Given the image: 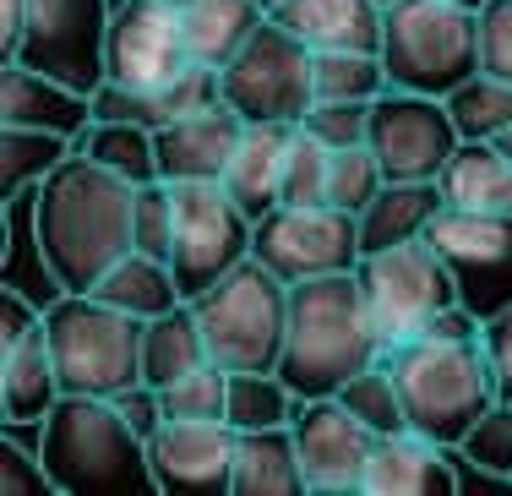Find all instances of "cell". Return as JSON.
<instances>
[{
  "mask_svg": "<svg viewBox=\"0 0 512 496\" xmlns=\"http://www.w3.org/2000/svg\"><path fill=\"white\" fill-rule=\"evenodd\" d=\"M137 186L115 169L71 153L33 186V246L55 289L93 295V284L131 251Z\"/></svg>",
  "mask_w": 512,
  "mask_h": 496,
  "instance_id": "cell-1",
  "label": "cell"
},
{
  "mask_svg": "<svg viewBox=\"0 0 512 496\" xmlns=\"http://www.w3.org/2000/svg\"><path fill=\"white\" fill-rule=\"evenodd\" d=\"M382 360L398 377L409 426L447 447H458L474 420L502 398L496 360L485 349V322L469 306H447L425 333L387 344Z\"/></svg>",
  "mask_w": 512,
  "mask_h": 496,
  "instance_id": "cell-2",
  "label": "cell"
},
{
  "mask_svg": "<svg viewBox=\"0 0 512 496\" xmlns=\"http://www.w3.org/2000/svg\"><path fill=\"white\" fill-rule=\"evenodd\" d=\"M382 355L387 338L371 317L360 268L289 284V338L278 371L300 398H333L349 377H360Z\"/></svg>",
  "mask_w": 512,
  "mask_h": 496,
  "instance_id": "cell-3",
  "label": "cell"
},
{
  "mask_svg": "<svg viewBox=\"0 0 512 496\" xmlns=\"http://www.w3.org/2000/svg\"><path fill=\"white\" fill-rule=\"evenodd\" d=\"M39 453L60 496H137L158 491L148 437L104 393H60L39 426Z\"/></svg>",
  "mask_w": 512,
  "mask_h": 496,
  "instance_id": "cell-4",
  "label": "cell"
},
{
  "mask_svg": "<svg viewBox=\"0 0 512 496\" xmlns=\"http://www.w3.org/2000/svg\"><path fill=\"white\" fill-rule=\"evenodd\" d=\"M191 306H197L207 349L224 371H278L289 338V284L267 262H235Z\"/></svg>",
  "mask_w": 512,
  "mask_h": 496,
  "instance_id": "cell-5",
  "label": "cell"
},
{
  "mask_svg": "<svg viewBox=\"0 0 512 496\" xmlns=\"http://www.w3.org/2000/svg\"><path fill=\"white\" fill-rule=\"evenodd\" d=\"M50 322V349H55V371L66 393H126L142 382V333L148 322L131 311L109 306L99 295H71L60 289L44 311Z\"/></svg>",
  "mask_w": 512,
  "mask_h": 496,
  "instance_id": "cell-6",
  "label": "cell"
},
{
  "mask_svg": "<svg viewBox=\"0 0 512 496\" xmlns=\"http://www.w3.org/2000/svg\"><path fill=\"white\" fill-rule=\"evenodd\" d=\"M382 60L393 88L447 99L480 71V11L453 0H387Z\"/></svg>",
  "mask_w": 512,
  "mask_h": 496,
  "instance_id": "cell-7",
  "label": "cell"
},
{
  "mask_svg": "<svg viewBox=\"0 0 512 496\" xmlns=\"http://www.w3.org/2000/svg\"><path fill=\"white\" fill-rule=\"evenodd\" d=\"M175 186V251L169 268L186 300H197L207 284H218L235 262L251 257L256 219L229 197L224 180H169Z\"/></svg>",
  "mask_w": 512,
  "mask_h": 496,
  "instance_id": "cell-8",
  "label": "cell"
},
{
  "mask_svg": "<svg viewBox=\"0 0 512 496\" xmlns=\"http://www.w3.org/2000/svg\"><path fill=\"white\" fill-rule=\"evenodd\" d=\"M360 284L365 300H371V317L382 328L387 344L398 338L425 333L447 306H463L453 268L442 262V251L431 240H404V246H387V251H365L360 257Z\"/></svg>",
  "mask_w": 512,
  "mask_h": 496,
  "instance_id": "cell-9",
  "label": "cell"
},
{
  "mask_svg": "<svg viewBox=\"0 0 512 496\" xmlns=\"http://www.w3.org/2000/svg\"><path fill=\"white\" fill-rule=\"evenodd\" d=\"M251 257L267 262L284 284H306L322 273H355L360 268V219L333 202H278L256 219Z\"/></svg>",
  "mask_w": 512,
  "mask_h": 496,
  "instance_id": "cell-10",
  "label": "cell"
},
{
  "mask_svg": "<svg viewBox=\"0 0 512 496\" xmlns=\"http://www.w3.org/2000/svg\"><path fill=\"white\" fill-rule=\"evenodd\" d=\"M224 104H235L246 120H289L316 104V77H311V44L289 33L284 22L267 17L251 33V44L224 66Z\"/></svg>",
  "mask_w": 512,
  "mask_h": 496,
  "instance_id": "cell-11",
  "label": "cell"
},
{
  "mask_svg": "<svg viewBox=\"0 0 512 496\" xmlns=\"http://www.w3.org/2000/svg\"><path fill=\"white\" fill-rule=\"evenodd\" d=\"M442 262L453 268L458 300L480 322L512 306V213H474V208H442L425 229Z\"/></svg>",
  "mask_w": 512,
  "mask_h": 496,
  "instance_id": "cell-12",
  "label": "cell"
},
{
  "mask_svg": "<svg viewBox=\"0 0 512 496\" xmlns=\"http://www.w3.org/2000/svg\"><path fill=\"white\" fill-rule=\"evenodd\" d=\"M365 142L376 148V159L387 164L393 180H442L447 159L463 148L447 99L414 88H387L382 99H371Z\"/></svg>",
  "mask_w": 512,
  "mask_h": 496,
  "instance_id": "cell-13",
  "label": "cell"
},
{
  "mask_svg": "<svg viewBox=\"0 0 512 496\" xmlns=\"http://www.w3.org/2000/svg\"><path fill=\"white\" fill-rule=\"evenodd\" d=\"M60 371L50 349V322L17 284L0 289V409L6 426H44L60 404Z\"/></svg>",
  "mask_w": 512,
  "mask_h": 496,
  "instance_id": "cell-14",
  "label": "cell"
},
{
  "mask_svg": "<svg viewBox=\"0 0 512 496\" xmlns=\"http://www.w3.org/2000/svg\"><path fill=\"white\" fill-rule=\"evenodd\" d=\"M109 17H115L109 0H28V33L17 60L93 93L104 82Z\"/></svg>",
  "mask_w": 512,
  "mask_h": 496,
  "instance_id": "cell-15",
  "label": "cell"
},
{
  "mask_svg": "<svg viewBox=\"0 0 512 496\" xmlns=\"http://www.w3.org/2000/svg\"><path fill=\"white\" fill-rule=\"evenodd\" d=\"M186 60H191L186 22H180L175 6H158V0H120L115 6L109 44H104V77L109 82L158 93Z\"/></svg>",
  "mask_w": 512,
  "mask_h": 496,
  "instance_id": "cell-16",
  "label": "cell"
},
{
  "mask_svg": "<svg viewBox=\"0 0 512 496\" xmlns=\"http://www.w3.org/2000/svg\"><path fill=\"white\" fill-rule=\"evenodd\" d=\"M295 442H300V464H306V486L311 491H322V496L360 491L376 437L349 415L338 393L333 398H300Z\"/></svg>",
  "mask_w": 512,
  "mask_h": 496,
  "instance_id": "cell-17",
  "label": "cell"
},
{
  "mask_svg": "<svg viewBox=\"0 0 512 496\" xmlns=\"http://www.w3.org/2000/svg\"><path fill=\"white\" fill-rule=\"evenodd\" d=\"M235 447H240V431L229 420H164L148 437L158 491H197V496L229 491Z\"/></svg>",
  "mask_w": 512,
  "mask_h": 496,
  "instance_id": "cell-18",
  "label": "cell"
},
{
  "mask_svg": "<svg viewBox=\"0 0 512 496\" xmlns=\"http://www.w3.org/2000/svg\"><path fill=\"white\" fill-rule=\"evenodd\" d=\"M246 137V115L235 104H207V110L175 115L158 126V175L164 180H224Z\"/></svg>",
  "mask_w": 512,
  "mask_h": 496,
  "instance_id": "cell-19",
  "label": "cell"
},
{
  "mask_svg": "<svg viewBox=\"0 0 512 496\" xmlns=\"http://www.w3.org/2000/svg\"><path fill=\"white\" fill-rule=\"evenodd\" d=\"M360 491H371V496H447V491H458V447L425 437L414 426L393 431V437H376Z\"/></svg>",
  "mask_w": 512,
  "mask_h": 496,
  "instance_id": "cell-20",
  "label": "cell"
},
{
  "mask_svg": "<svg viewBox=\"0 0 512 496\" xmlns=\"http://www.w3.org/2000/svg\"><path fill=\"white\" fill-rule=\"evenodd\" d=\"M0 126H39L60 137H82L93 126V93L71 88V82L33 71L22 60H6L0 71Z\"/></svg>",
  "mask_w": 512,
  "mask_h": 496,
  "instance_id": "cell-21",
  "label": "cell"
},
{
  "mask_svg": "<svg viewBox=\"0 0 512 496\" xmlns=\"http://www.w3.org/2000/svg\"><path fill=\"white\" fill-rule=\"evenodd\" d=\"M273 22L311 44V50H382L387 0H284Z\"/></svg>",
  "mask_w": 512,
  "mask_h": 496,
  "instance_id": "cell-22",
  "label": "cell"
},
{
  "mask_svg": "<svg viewBox=\"0 0 512 496\" xmlns=\"http://www.w3.org/2000/svg\"><path fill=\"white\" fill-rule=\"evenodd\" d=\"M289 137H295L289 120H246V137H240L235 159H229V169H224V186L251 219H262V213H273L278 202H284Z\"/></svg>",
  "mask_w": 512,
  "mask_h": 496,
  "instance_id": "cell-23",
  "label": "cell"
},
{
  "mask_svg": "<svg viewBox=\"0 0 512 496\" xmlns=\"http://www.w3.org/2000/svg\"><path fill=\"white\" fill-rule=\"evenodd\" d=\"M229 491L235 496H311L306 464H300V442H295V420L289 426L240 431Z\"/></svg>",
  "mask_w": 512,
  "mask_h": 496,
  "instance_id": "cell-24",
  "label": "cell"
},
{
  "mask_svg": "<svg viewBox=\"0 0 512 496\" xmlns=\"http://www.w3.org/2000/svg\"><path fill=\"white\" fill-rule=\"evenodd\" d=\"M447 208L442 180H387L371 197V208L360 213V251H387L420 240L431 219Z\"/></svg>",
  "mask_w": 512,
  "mask_h": 496,
  "instance_id": "cell-25",
  "label": "cell"
},
{
  "mask_svg": "<svg viewBox=\"0 0 512 496\" xmlns=\"http://www.w3.org/2000/svg\"><path fill=\"white\" fill-rule=\"evenodd\" d=\"M180 22H186L191 60H207V66L224 71L251 44V33L267 22V6L262 0H191L180 11Z\"/></svg>",
  "mask_w": 512,
  "mask_h": 496,
  "instance_id": "cell-26",
  "label": "cell"
},
{
  "mask_svg": "<svg viewBox=\"0 0 512 496\" xmlns=\"http://www.w3.org/2000/svg\"><path fill=\"white\" fill-rule=\"evenodd\" d=\"M447 208L474 213H512V159L496 142H463L442 169Z\"/></svg>",
  "mask_w": 512,
  "mask_h": 496,
  "instance_id": "cell-27",
  "label": "cell"
},
{
  "mask_svg": "<svg viewBox=\"0 0 512 496\" xmlns=\"http://www.w3.org/2000/svg\"><path fill=\"white\" fill-rule=\"evenodd\" d=\"M207 360H213V349H207V333H202L197 306H191V300H180L175 311L153 317L148 333H142V382H148V387L180 382L186 371L207 366Z\"/></svg>",
  "mask_w": 512,
  "mask_h": 496,
  "instance_id": "cell-28",
  "label": "cell"
},
{
  "mask_svg": "<svg viewBox=\"0 0 512 496\" xmlns=\"http://www.w3.org/2000/svg\"><path fill=\"white\" fill-rule=\"evenodd\" d=\"M93 295L109 300V306H120V311H131V317H142V322H153V317H164V311H175L180 300V284H175V268H169L164 257H148V251H137L131 246L126 257L109 268L99 284H93Z\"/></svg>",
  "mask_w": 512,
  "mask_h": 496,
  "instance_id": "cell-29",
  "label": "cell"
},
{
  "mask_svg": "<svg viewBox=\"0 0 512 496\" xmlns=\"http://www.w3.org/2000/svg\"><path fill=\"white\" fill-rule=\"evenodd\" d=\"M71 153H77V137L39 131V126H0V197L6 202L33 197V186L66 164Z\"/></svg>",
  "mask_w": 512,
  "mask_h": 496,
  "instance_id": "cell-30",
  "label": "cell"
},
{
  "mask_svg": "<svg viewBox=\"0 0 512 496\" xmlns=\"http://www.w3.org/2000/svg\"><path fill=\"white\" fill-rule=\"evenodd\" d=\"M77 153H88L93 164L126 175L131 186L164 180V175H158V131L131 126V120H93V126L77 137Z\"/></svg>",
  "mask_w": 512,
  "mask_h": 496,
  "instance_id": "cell-31",
  "label": "cell"
},
{
  "mask_svg": "<svg viewBox=\"0 0 512 496\" xmlns=\"http://www.w3.org/2000/svg\"><path fill=\"white\" fill-rule=\"evenodd\" d=\"M300 409V393L284 382V371H229V409L224 420L235 431L289 426Z\"/></svg>",
  "mask_w": 512,
  "mask_h": 496,
  "instance_id": "cell-32",
  "label": "cell"
},
{
  "mask_svg": "<svg viewBox=\"0 0 512 496\" xmlns=\"http://www.w3.org/2000/svg\"><path fill=\"white\" fill-rule=\"evenodd\" d=\"M316 99H382L393 88L382 50H311Z\"/></svg>",
  "mask_w": 512,
  "mask_h": 496,
  "instance_id": "cell-33",
  "label": "cell"
},
{
  "mask_svg": "<svg viewBox=\"0 0 512 496\" xmlns=\"http://www.w3.org/2000/svg\"><path fill=\"white\" fill-rule=\"evenodd\" d=\"M447 110H453L463 142H496L512 126V82L491 77V71H474L463 88L447 93Z\"/></svg>",
  "mask_w": 512,
  "mask_h": 496,
  "instance_id": "cell-34",
  "label": "cell"
},
{
  "mask_svg": "<svg viewBox=\"0 0 512 496\" xmlns=\"http://www.w3.org/2000/svg\"><path fill=\"white\" fill-rule=\"evenodd\" d=\"M338 398H344V409L371 431V437H393V431L409 426L404 393H398V377H393L387 360H376V366L360 371V377H349L344 387H338Z\"/></svg>",
  "mask_w": 512,
  "mask_h": 496,
  "instance_id": "cell-35",
  "label": "cell"
},
{
  "mask_svg": "<svg viewBox=\"0 0 512 496\" xmlns=\"http://www.w3.org/2000/svg\"><path fill=\"white\" fill-rule=\"evenodd\" d=\"M387 164L376 159V148L371 142H355V148H333V169H327V202L333 208H344V213H360L371 208V197L387 186Z\"/></svg>",
  "mask_w": 512,
  "mask_h": 496,
  "instance_id": "cell-36",
  "label": "cell"
},
{
  "mask_svg": "<svg viewBox=\"0 0 512 496\" xmlns=\"http://www.w3.org/2000/svg\"><path fill=\"white\" fill-rule=\"evenodd\" d=\"M158 404H164V420H224L229 409V371L218 360L186 371L180 382L158 387Z\"/></svg>",
  "mask_w": 512,
  "mask_h": 496,
  "instance_id": "cell-37",
  "label": "cell"
},
{
  "mask_svg": "<svg viewBox=\"0 0 512 496\" xmlns=\"http://www.w3.org/2000/svg\"><path fill=\"white\" fill-rule=\"evenodd\" d=\"M131 246L169 262V251H175V186L169 180L137 186V202H131Z\"/></svg>",
  "mask_w": 512,
  "mask_h": 496,
  "instance_id": "cell-38",
  "label": "cell"
},
{
  "mask_svg": "<svg viewBox=\"0 0 512 496\" xmlns=\"http://www.w3.org/2000/svg\"><path fill=\"white\" fill-rule=\"evenodd\" d=\"M458 458L469 469H491V475L512 480V398H496V404L474 420L469 437L458 442Z\"/></svg>",
  "mask_w": 512,
  "mask_h": 496,
  "instance_id": "cell-39",
  "label": "cell"
},
{
  "mask_svg": "<svg viewBox=\"0 0 512 496\" xmlns=\"http://www.w3.org/2000/svg\"><path fill=\"white\" fill-rule=\"evenodd\" d=\"M327 169H333V148L295 126L284 153V202H327Z\"/></svg>",
  "mask_w": 512,
  "mask_h": 496,
  "instance_id": "cell-40",
  "label": "cell"
},
{
  "mask_svg": "<svg viewBox=\"0 0 512 496\" xmlns=\"http://www.w3.org/2000/svg\"><path fill=\"white\" fill-rule=\"evenodd\" d=\"M300 126L316 142H327V148H355V142H365V131H371V104L365 99H316L300 115Z\"/></svg>",
  "mask_w": 512,
  "mask_h": 496,
  "instance_id": "cell-41",
  "label": "cell"
},
{
  "mask_svg": "<svg viewBox=\"0 0 512 496\" xmlns=\"http://www.w3.org/2000/svg\"><path fill=\"white\" fill-rule=\"evenodd\" d=\"M93 120H131V126H148V131H158L169 120V110H164V99L158 93H148V88H126V82H99L93 88Z\"/></svg>",
  "mask_w": 512,
  "mask_h": 496,
  "instance_id": "cell-42",
  "label": "cell"
},
{
  "mask_svg": "<svg viewBox=\"0 0 512 496\" xmlns=\"http://www.w3.org/2000/svg\"><path fill=\"white\" fill-rule=\"evenodd\" d=\"M158 99H164L169 120L175 115H191V110H207V104L224 99V71L207 66V60H186V66L175 71V77L158 88Z\"/></svg>",
  "mask_w": 512,
  "mask_h": 496,
  "instance_id": "cell-43",
  "label": "cell"
},
{
  "mask_svg": "<svg viewBox=\"0 0 512 496\" xmlns=\"http://www.w3.org/2000/svg\"><path fill=\"white\" fill-rule=\"evenodd\" d=\"M0 491H6V496H44V491H55V480H50V469H44L39 447L28 453L17 437L0 442Z\"/></svg>",
  "mask_w": 512,
  "mask_h": 496,
  "instance_id": "cell-44",
  "label": "cell"
},
{
  "mask_svg": "<svg viewBox=\"0 0 512 496\" xmlns=\"http://www.w3.org/2000/svg\"><path fill=\"white\" fill-rule=\"evenodd\" d=\"M480 71L512 82V0L480 6Z\"/></svg>",
  "mask_w": 512,
  "mask_h": 496,
  "instance_id": "cell-45",
  "label": "cell"
},
{
  "mask_svg": "<svg viewBox=\"0 0 512 496\" xmlns=\"http://www.w3.org/2000/svg\"><path fill=\"white\" fill-rule=\"evenodd\" d=\"M485 349H491V360H496V382H502V398H512V306L496 311V317L485 322Z\"/></svg>",
  "mask_w": 512,
  "mask_h": 496,
  "instance_id": "cell-46",
  "label": "cell"
},
{
  "mask_svg": "<svg viewBox=\"0 0 512 496\" xmlns=\"http://www.w3.org/2000/svg\"><path fill=\"white\" fill-rule=\"evenodd\" d=\"M28 33V0H0V60H17Z\"/></svg>",
  "mask_w": 512,
  "mask_h": 496,
  "instance_id": "cell-47",
  "label": "cell"
},
{
  "mask_svg": "<svg viewBox=\"0 0 512 496\" xmlns=\"http://www.w3.org/2000/svg\"><path fill=\"white\" fill-rule=\"evenodd\" d=\"M496 148H502V153H507V159H512V126L502 131V137H496Z\"/></svg>",
  "mask_w": 512,
  "mask_h": 496,
  "instance_id": "cell-48",
  "label": "cell"
},
{
  "mask_svg": "<svg viewBox=\"0 0 512 496\" xmlns=\"http://www.w3.org/2000/svg\"><path fill=\"white\" fill-rule=\"evenodd\" d=\"M453 6H463V11H480V6H485V0H453Z\"/></svg>",
  "mask_w": 512,
  "mask_h": 496,
  "instance_id": "cell-49",
  "label": "cell"
},
{
  "mask_svg": "<svg viewBox=\"0 0 512 496\" xmlns=\"http://www.w3.org/2000/svg\"><path fill=\"white\" fill-rule=\"evenodd\" d=\"M158 6H175V11H186V6H191V0H158Z\"/></svg>",
  "mask_w": 512,
  "mask_h": 496,
  "instance_id": "cell-50",
  "label": "cell"
},
{
  "mask_svg": "<svg viewBox=\"0 0 512 496\" xmlns=\"http://www.w3.org/2000/svg\"><path fill=\"white\" fill-rule=\"evenodd\" d=\"M262 6H267V17H273V6H284V0H262Z\"/></svg>",
  "mask_w": 512,
  "mask_h": 496,
  "instance_id": "cell-51",
  "label": "cell"
}]
</instances>
